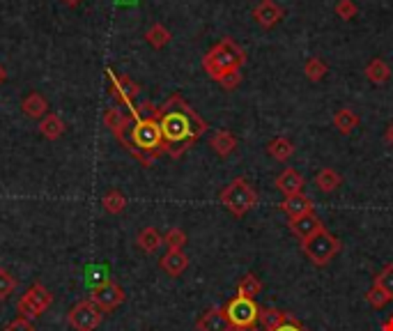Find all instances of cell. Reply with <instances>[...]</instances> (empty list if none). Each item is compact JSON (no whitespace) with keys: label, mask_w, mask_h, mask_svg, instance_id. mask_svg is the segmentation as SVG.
I'll return each instance as SVG.
<instances>
[{"label":"cell","mask_w":393,"mask_h":331,"mask_svg":"<svg viewBox=\"0 0 393 331\" xmlns=\"http://www.w3.org/2000/svg\"><path fill=\"white\" fill-rule=\"evenodd\" d=\"M165 154L180 159L207 131V122L180 95H170L157 111Z\"/></svg>","instance_id":"1"},{"label":"cell","mask_w":393,"mask_h":331,"mask_svg":"<svg viewBox=\"0 0 393 331\" xmlns=\"http://www.w3.org/2000/svg\"><path fill=\"white\" fill-rule=\"evenodd\" d=\"M157 111L159 106H154L152 101L141 103V106H136V111L131 113L133 122L116 136L122 148L127 150L133 159H138L145 168H150L161 154H165Z\"/></svg>","instance_id":"2"},{"label":"cell","mask_w":393,"mask_h":331,"mask_svg":"<svg viewBox=\"0 0 393 331\" xmlns=\"http://www.w3.org/2000/svg\"><path fill=\"white\" fill-rule=\"evenodd\" d=\"M246 62V51L237 44L235 39L223 37L219 44H214L203 58V69L207 71V76L219 83L225 74L230 71L242 69Z\"/></svg>","instance_id":"3"},{"label":"cell","mask_w":393,"mask_h":331,"mask_svg":"<svg viewBox=\"0 0 393 331\" xmlns=\"http://www.w3.org/2000/svg\"><path fill=\"white\" fill-rule=\"evenodd\" d=\"M219 200L225 210L233 212L235 216H246L257 205V193L244 178H235L219 193Z\"/></svg>","instance_id":"4"},{"label":"cell","mask_w":393,"mask_h":331,"mask_svg":"<svg viewBox=\"0 0 393 331\" xmlns=\"http://www.w3.org/2000/svg\"><path fill=\"white\" fill-rule=\"evenodd\" d=\"M340 248H343V244H340L338 237L331 235L327 228H325V230H320L317 235H313L310 240L302 242L304 255L315 267H327L340 253Z\"/></svg>","instance_id":"5"},{"label":"cell","mask_w":393,"mask_h":331,"mask_svg":"<svg viewBox=\"0 0 393 331\" xmlns=\"http://www.w3.org/2000/svg\"><path fill=\"white\" fill-rule=\"evenodd\" d=\"M53 304V295L49 292V287L44 283H35L26 290V295H21L19 299V313L28 317V320H35L41 313H46V308Z\"/></svg>","instance_id":"6"},{"label":"cell","mask_w":393,"mask_h":331,"mask_svg":"<svg viewBox=\"0 0 393 331\" xmlns=\"http://www.w3.org/2000/svg\"><path fill=\"white\" fill-rule=\"evenodd\" d=\"M223 313L230 320L233 327H255L257 315H260V306H257L253 299L237 295L223 306Z\"/></svg>","instance_id":"7"},{"label":"cell","mask_w":393,"mask_h":331,"mask_svg":"<svg viewBox=\"0 0 393 331\" xmlns=\"http://www.w3.org/2000/svg\"><path fill=\"white\" fill-rule=\"evenodd\" d=\"M67 320L74 331H95L103 320V310L90 299H83L69 310Z\"/></svg>","instance_id":"8"},{"label":"cell","mask_w":393,"mask_h":331,"mask_svg":"<svg viewBox=\"0 0 393 331\" xmlns=\"http://www.w3.org/2000/svg\"><path fill=\"white\" fill-rule=\"evenodd\" d=\"M106 78L111 83V95L116 97L120 103H124L129 113L136 111V106H133V99L141 95V86H138V83H133L129 76L116 74L113 69H106Z\"/></svg>","instance_id":"9"},{"label":"cell","mask_w":393,"mask_h":331,"mask_svg":"<svg viewBox=\"0 0 393 331\" xmlns=\"http://www.w3.org/2000/svg\"><path fill=\"white\" fill-rule=\"evenodd\" d=\"M90 302H95L103 313H111V310H116L124 302V290L116 281H106L103 285L92 290Z\"/></svg>","instance_id":"10"},{"label":"cell","mask_w":393,"mask_h":331,"mask_svg":"<svg viewBox=\"0 0 393 331\" xmlns=\"http://www.w3.org/2000/svg\"><path fill=\"white\" fill-rule=\"evenodd\" d=\"M287 225H290V233H292L299 242H306L313 235H317L320 230H325V223L320 221V216L315 212H308L304 216H297V219H290Z\"/></svg>","instance_id":"11"},{"label":"cell","mask_w":393,"mask_h":331,"mask_svg":"<svg viewBox=\"0 0 393 331\" xmlns=\"http://www.w3.org/2000/svg\"><path fill=\"white\" fill-rule=\"evenodd\" d=\"M281 19H283V9L278 7L274 0H260V3L253 7V21L265 30L274 28Z\"/></svg>","instance_id":"12"},{"label":"cell","mask_w":393,"mask_h":331,"mask_svg":"<svg viewBox=\"0 0 393 331\" xmlns=\"http://www.w3.org/2000/svg\"><path fill=\"white\" fill-rule=\"evenodd\" d=\"M195 329H198V331H230L233 325H230V320L225 317L223 308L212 306V308H207L205 313L198 317Z\"/></svg>","instance_id":"13"},{"label":"cell","mask_w":393,"mask_h":331,"mask_svg":"<svg viewBox=\"0 0 393 331\" xmlns=\"http://www.w3.org/2000/svg\"><path fill=\"white\" fill-rule=\"evenodd\" d=\"M21 111H24V116L30 120H41L49 111V101L41 92H28V95L21 99Z\"/></svg>","instance_id":"14"},{"label":"cell","mask_w":393,"mask_h":331,"mask_svg":"<svg viewBox=\"0 0 393 331\" xmlns=\"http://www.w3.org/2000/svg\"><path fill=\"white\" fill-rule=\"evenodd\" d=\"M159 267L173 278L182 276L186 272V267H189V258H186L184 251H173V248H168V251H165L163 258L159 260Z\"/></svg>","instance_id":"15"},{"label":"cell","mask_w":393,"mask_h":331,"mask_svg":"<svg viewBox=\"0 0 393 331\" xmlns=\"http://www.w3.org/2000/svg\"><path fill=\"white\" fill-rule=\"evenodd\" d=\"M276 189L281 191V193H285V195H297V193H302L304 191V184H306V180L299 175L295 168H285L281 175L276 178Z\"/></svg>","instance_id":"16"},{"label":"cell","mask_w":393,"mask_h":331,"mask_svg":"<svg viewBox=\"0 0 393 331\" xmlns=\"http://www.w3.org/2000/svg\"><path fill=\"white\" fill-rule=\"evenodd\" d=\"M313 200L308 198L304 193H297V195H285V200L281 203V210L290 216V219H297V216H304L308 212H313Z\"/></svg>","instance_id":"17"},{"label":"cell","mask_w":393,"mask_h":331,"mask_svg":"<svg viewBox=\"0 0 393 331\" xmlns=\"http://www.w3.org/2000/svg\"><path fill=\"white\" fill-rule=\"evenodd\" d=\"M133 122V116L129 111H122V108H118V106H111V108H106V113H103V124L116 133H122L124 129L129 127V124Z\"/></svg>","instance_id":"18"},{"label":"cell","mask_w":393,"mask_h":331,"mask_svg":"<svg viewBox=\"0 0 393 331\" xmlns=\"http://www.w3.org/2000/svg\"><path fill=\"white\" fill-rule=\"evenodd\" d=\"M136 244H138L141 251H145V253H157L161 248V244H163V235L154 225H148V228H143V230L138 233Z\"/></svg>","instance_id":"19"},{"label":"cell","mask_w":393,"mask_h":331,"mask_svg":"<svg viewBox=\"0 0 393 331\" xmlns=\"http://www.w3.org/2000/svg\"><path fill=\"white\" fill-rule=\"evenodd\" d=\"M65 122H62V118L58 116V113H46L44 118L39 120V131L41 136L49 138V141H58L62 133H65Z\"/></svg>","instance_id":"20"},{"label":"cell","mask_w":393,"mask_h":331,"mask_svg":"<svg viewBox=\"0 0 393 331\" xmlns=\"http://www.w3.org/2000/svg\"><path fill=\"white\" fill-rule=\"evenodd\" d=\"M210 145L214 148V152L219 154V157H230V154L235 152L237 148V138H235V133L233 131H228V129H219L212 136Z\"/></svg>","instance_id":"21"},{"label":"cell","mask_w":393,"mask_h":331,"mask_svg":"<svg viewBox=\"0 0 393 331\" xmlns=\"http://www.w3.org/2000/svg\"><path fill=\"white\" fill-rule=\"evenodd\" d=\"M267 154L272 159H276V161H287L290 157L295 154V143L290 141V138H283V136H278V138H274V141H269V145H267Z\"/></svg>","instance_id":"22"},{"label":"cell","mask_w":393,"mask_h":331,"mask_svg":"<svg viewBox=\"0 0 393 331\" xmlns=\"http://www.w3.org/2000/svg\"><path fill=\"white\" fill-rule=\"evenodd\" d=\"M340 184H343V178H340V173H336L334 168H322L320 173H315V186H317V191L331 193V191H336Z\"/></svg>","instance_id":"23"},{"label":"cell","mask_w":393,"mask_h":331,"mask_svg":"<svg viewBox=\"0 0 393 331\" xmlns=\"http://www.w3.org/2000/svg\"><path fill=\"white\" fill-rule=\"evenodd\" d=\"M366 78H368L370 83H375V86H382V83H387V81L391 78V69H389V65H387L384 60L375 58V60L368 62V67H366Z\"/></svg>","instance_id":"24"},{"label":"cell","mask_w":393,"mask_h":331,"mask_svg":"<svg viewBox=\"0 0 393 331\" xmlns=\"http://www.w3.org/2000/svg\"><path fill=\"white\" fill-rule=\"evenodd\" d=\"M334 127L347 136V133H352L359 127V116L352 108H340L334 116Z\"/></svg>","instance_id":"25"},{"label":"cell","mask_w":393,"mask_h":331,"mask_svg":"<svg viewBox=\"0 0 393 331\" xmlns=\"http://www.w3.org/2000/svg\"><path fill=\"white\" fill-rule=\"evenodd\" d=\"M287 320V313L278 308H260V315H257V322L265 327V331H274L278 329Z\"/></svg>","instance_id":"26"},{"label":"cell","mask_w":393,"mask_h":331,"mask_svg":"<svg viewBox=\"0 0 393 331\" xmlns=\"http://www.w3.org/2000/svg\"><path fill=\"white\" fill-rule=\"evenodd\" d=\"M170 37H173L170 30L163 24H154V26H150L148 33H145V41H148L152 49H163L170 41Z\"/></svg>","instance_id":"27"},{"label":"cell","mask_w":393,"mask_h":331,"mask_svg":"<svg viewBox=\"0 0 393 331\" xmlns=\"http://www.w3.org/2000/svg\"><path fill=\"white\" fill-rule=\"evenodd\" d=\"M260 290H262L260 278H257L253 272H248L246 276H242L240 285H237V295L246 297V299H255L257 295H260Z\"/></svg>","instance_id":"28"},{"label":"cell","mask_w":393,"mask_h":331,"mask_svg":"<svg viewBox=\"0 0 393 331\" xmlns=\"http://www.w3.org/2000/svg\"><path fill=\"white\" fill-rule=\"evenodd\" d=\"M327 62L322 58H317V56H310L306 60V65H304V74L308 76V81H313V83H320L325 76H327Z\"/></svg>","instance_id":"29"},{"label":"cell","mask_w":393,"mask_h":331,"mask_svg":"<svg viewBox=\"0 0 393 331\" xmlns=\"http://www.w3.org/2000/svg\"><path fill=\"white\" fill-rule=\"evenodd\" d=\"M101 203H103V210H106L108 214H120V212H124V207H127V195L118 189H111L101 198Z\"/></svg>","instance_id":"30"},{"label":"cell","mask_w":393,"mask_h":331,"mask_svg":"<svg viewBox=\"0 0 393 331\" xmlns=\"http://www.w3.org/2000/svg\"><path fill=\"white\" fill-rule=\"evenodd\" d=\"M16 290V278L12 276V272L5 267H0V302L9 299V295H14Z\"/></svg>","instance_id":"31"},{"label":"cell","mask_w":393,"mask_h":331,"mask_svg":"<svg viewBox=\"0 0 393 331\" xmlns=\"http://www.w3.org/2000/svg\"><path fill=\"white\" fill-rule=\"evenodd\" d=\"M163 244L173 248V251H182V248L186 246V233L182 230V228H170V230L163 235Z\"/></svg>","instance_id":"32"},{"label":"cell","mask_w":393,"mask_h":331,"mask_svg":"<svg viewBox=\"0 0 393 331\" xmlns=\"http://www.w3.org/2000/svg\"><path fill=\"white\" fill-rule=\"evenodd\" d=\"M375 285L384 290V292L393 299V263L384 265V269L375 276Z\"/></svg>","instance_id":"33"},{"label":"cell","mask_w":393,"mask_h":331,"mask_svg":"<svg viewBox=\"0 0 393 331\" xmlns=\"http://www.w3.org/2000/svg\"><path fill=\"white\" fill-rule=\"evenodd\" d=\"M86 274H88V285L95 290L99 285H103L106 281H111V278L106 276V267H101V265H90L86 269Z\"/></svg>","instance_id":"34"},{"label":"cell","mask_w":393,"mask_h":331,"mask_svg":"<svg viewBox=\"0 0 393 331\" xmlns=\"http://www.w3.org/2000/svg\"><path fill=\"white\" fill-rule=\"evenodd\" d=\"M366 302H368L372 308H384V306L391 302V297H389L382 287L372 285V287L368 290V292H366Z\"/></svg>","instance_id":"35"},{"label":"cell","mask_w":393,"mask_h":331,"mask_svg":"<svg viewBox=\"0 0 393 331\" xmlns=\"http://www.w3.org/2000/svg\"><path fill=\"white\" fill-rule=\"evenodd\" d=\"M357 12H359V7H357L354 0H338V3H336V14L343 21L354 19Z\"/></svg>","instance_id":"36"},{"label":"cell","mask_w":393,"mask_h":331,"mask_svg":"<svg viewBox=\"0 0 393 331\" xmlns=\"http://www.w3.org/2000/svg\"><path fill=\"white\" fill-rule=\"evenodd\" d=\"M3 331H37V329H35V325H33V320L19 315V317L12 320V322H7Z\"/></svg>","instance_id":"37"},{"label":"cell","mask_w":393,"mask_h":331,"mask_svg":"<svg viewBox=\"0 0 393 331\" xmlns=\"http://www.w3.org/2000/svg\"><path fill=\"white\" fill-rule=\"evenodd\" d=\"M240 83H242V69H237V71H230V74H225L221 81H219V86L223 88V90H237L240 88Z\"/></svg>","instance_id":"38"},{"label":"cell","mask_w":393,"mask_h":331,"mask_svg":"<svg viewBox=\"0 0 393 331\" xmlns=\"http://www.w3.org/2000/svg\"><path fill=\"white\" fill-rule=\"evenodd\" d=\"M274 331H308V329L299 325V320L287 313V320H285V322H283L281 327H278V329H274Z\"/></svg>","instance_id":"39"},{"label":"cell","mask_w":393,"mask_h":331,"mask_svg":"<svg viewBox=\"0 0 393 331\" xmlns=\"http://www.w3.org/2000/svg\"><path fill=\"white\" fill-rule=\"evenodd\" d=\"M384 143H387V145H391V148H393V122H391L389 127H387V133H384Z\"/></svg>","instance_id":"40"},{"label":"cell","mask_w":393,"mask_h":331,"mask_svg":"<svg viewBox=\"0 0 393 331\" xmlns=\"http://www.w3.org/2000/svg\"><path fill=\"white\" fill-rule=\"evenodd\" d=\"M382 331H393V315L387 320V322L384 325H382Z\"/></svg>","instance_id":"41"},{"label":"cell","mask_w":393,"mask_h":331,"mask_svg":"<svg viewBox=\"0 0 393 331\" xmlns=\"http://www.w3.org/2000/svg\"><path fill=\"white\" fill-rule=\"evenodd\" d=\"M62 3H65L67 7H78V5L83 3V0H62Z\"/></svg>","instance_id":"42"},{"label":"cell","mask_w":393,"mask_h":331,"mask_svg":"<svg viewBox=\"0 0 393 331\" xmlns=\"http://www.w3.org/2000/svg\"><path fill=\"white\" fill-rule=\"evenodd\" d=\"M7 81V71H5V67L0 65V86H3V83Z\"/></svg>","instance_id":"43"},{"label":"cell","mask_w":393,"mask_h":331,"mask_svg":"<svg viewBox=\"0 0 393 331\" xmlns=\"http://www.w3.org/2000/svg\"><path fill=\"white\" fill-rule=\"evenodd\" d=\"M230 331H257L255 327H233Z\"/></svg>","instance_id":"44"}]
</instances>
